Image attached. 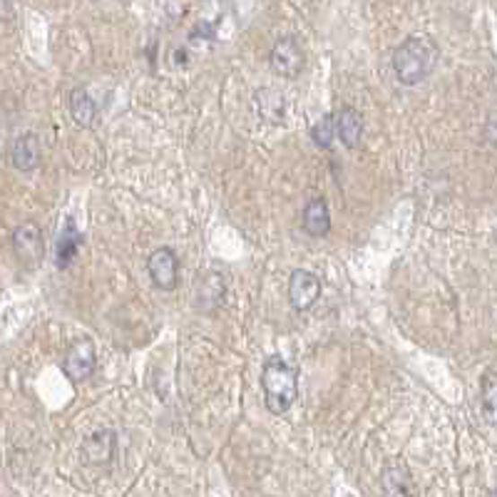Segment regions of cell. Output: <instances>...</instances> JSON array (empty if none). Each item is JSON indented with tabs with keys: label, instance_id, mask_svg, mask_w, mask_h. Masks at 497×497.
<instances>
[{
	"label": "cell",
	"instance_id": "17",
	"mask_svg": "<svg viewBox=\"0 0 497 497\" xmlns=\"http://www.w3.org/2000/svg\"><path fill=\"white\" fill-rule=\"evenodd\" d=\"M311 140L316 142V147L328 150L336 140V118L334 115H324V118L316 122L311 127Z\"/></svg>",
	"mask_w": 497,
	"mask_h": 497
},
{
	"label": "cell",
	"instance_id": "21",
	"mask_svg": "<svg viewBox=\"0 0 497 497\" xmlns=\"http://www.w3.org/2000/svg\"><path fill=\"white\" fill-rule=\"evenodd\" d=\"M490 497H497V487H495V490H493V493H490Z\"/></svg>",
	"mask_w": 497,
	"mask_h": 497
},
{
	"label": "cell",
	"instance_id": "20",
	"mask_svg": "<svg viewBox=\"0 0 497 497\" xmlns=\"http://www.w3.org/2000/svg\"><path fill=\"white\" fill-rule=\"evenodd\" d=\"M174 57H177V65H187V53H184L182 48H179V50L174 53Z\"/></svg>",
	"mask_w": 497,
	"mask_h": 497
},
{
	"label": "cell",
	"instance_id": "14",
	"mask_svg": "<svg viewBox=\"0 0 497 497\" xmlns=\"http://www.w3.org/2000/svg\"><path fill=\"white\" fill-rule=\"evenodd\" d=\"M303 229L309 237L321 239L331 231V212L324 199H311L303 206Z\"/></svg>",
	"mask_w": 497,
	"mask_h": 497
},
{
	"label": "cell",
	"instance_id": "10",
	"mask_svg": "<svg viewBox=\"0 0 497 497\" xmlns=\"http://www.w3.org/2000/svg\"><path fill=\"white\" fill-rule=\"evenodd\" d=\"M118 450V435L115 431H95L92 435H87L83 443V455L85 463L90 465H105L115 458Z\"/></svg>",
	"mask_w": 497,
	"mask_h": 497
},
{
	"label": "cell",
	"instance_id": "1",
	"mask_svg": "<svg viewBox=\"0 0 497 497\" xmlns=\"http://www.w3.org/2000/svg\"><path fill=\"white\" fill-rule=\"evenodd\" d=\"M440 50L425 35H413L405 43L396 48L393 53V73L400 80V85H421L423 80L432 75L438 65Z\"/></svg>",
	"mask_w": 497,
	"mask_h": 497
},
{
	"label": "cell",
	"instance_id": "6",
	"mask_svg": "<svg viewBox=\"0 0 497 497\" xmlns=\"http://www.w3.org/2000/svg\"><path fill=\"white\" fill-rule=\"evenodd\" d=\"M321 296L318 276L306 269H296L289 279V301L296 311H309Z\"/></svg>",
	"mask_w": 497,
	"mask_h": 497
},
{
	"label": "cell",
	"instance_id": "8",
	"mask_svg": "<svg viewBox=\"0 0 497 497\" xmlns=\"http://www.w3.org/2000/svg\"><path fill=\"white\" fill-rule=\"evenodd\" d=\"M13 248H15V257L35 266L38 261L43 259V231L35 227V224H22L13 231Z\"/></svg>",
	"mask_w": 497,
	"mask_h": 497
},
{
	"label": "cell",
	"instance_id": "7",
	"mask_svg": "<svg viewBox=\"0 0 497 497\" xmlns=\"http://www.w3.org/2000/svg\"><path fill=\"white\" fill-rule=\"evenodd\" d=\"M224 296H227V283H224V276L219 271H205L199 276L195 289V303L199 311H216L222 303H224Z\"/></svg>",
	"mask_w": 497,
	"mask_h": 497
},
{
	"label": "cell",
	"instance_id": "2",
	"mask_svg": "<svg viewBox=\"0 0 497 497\" xmlns=\"http://www.w3.org/2000/svg\"><path fill=\"white\" fill-rule=\"evenodd\" d=\"M261 388L269 413L283 415L299 398V376L282 356H271L261 368Z\"/></svg>",
	"mask_w": 497,
	"mask_h": 497
},
{
	"label": "cell",
	"instance_id": "4",
	"mask_svg": "<svg viewBox=\"0 0 497 497\" xmlns=\"http://www.w3.org/2000/svg\"><path fill=\"white\" fill-rule=\"evenodd\" d=\"M98 366V353H95V344L90 338H80L73 346L67 348L65 361H63V371L73 383L87 380L95 373Z\"/></svg>",
	"mask_w": 497,
	"mask_h": 497
},
{
	"label": "cell",
	"instance_id": "5",
	"mask_svg": "<svg viewBox=\"0 0 497 497\" xmlns=\"http://www.w3.org/2000/svg\"><path fill=\"white\" fill-rule=\"evenodd\" d=\"M147 271H150L152 283L162 292H174L179 283V259L170 247L152 251L147 259Z\"/></svg>",
	"mask_w": 497,
	"mask_h": 497
},
{
	"label": "cell",
	"instance_id": "15",
	"mask_svg": "<svg viewBox=\"0 0 497 497\" xmlns=\"http://www.w3.org/2000/svg\"><path fill=\"white\" fill-rule=\"evenodd\" d=\"M70 115L75 119L77 127H92L98 108H95L92 98L87 95L85 87H77V90L70 92Z\"/></svg>",
	"mask_w": 497,
	"mask_h": 497
},
{
	"label": "cell",
	"instance_id": "18",
	"mask_svg": "<svg viewBox=\"0 0 497 497\" xmlns=\"http://www.w3.org/2000/svg\"><path fill=\"white\" fill-rule=\"evenodd\" d=\"M483 413L493 425H497V380L487 379L483 383Z\"/></svg>",
	"mask_w": 497,
	"mask_h": 497
},
{
	"label": "cell",
	"instance_id": "3",
	"mask_svg": "<svg viewBox=\"0 0 497 497\" xmlns=\"http://www.w3.org/2000/svg\"><path fill=\"white\" fill-rule=\"evenodd\" d=\"M269 63L271 70L279 77L296 80L303 73V65H306V53H303L301 43L289 35V38H282L279 43L274 45Z\"/></svg>",
	"mask_w": 497,
	"mask_h": 497
},
{
	"label": "cell",
	"instance_id": "12",
	"mask_svg": "<svg viewBox=\"0 0 497 497\" xmlns=\"http://www.w3.org/2000/svg\"><path fill=\"white\" fill-rule=\"evenodd\" d=\"M254 105H257L259 118L271 122V125H282L283 119H286V98H283L276 87L257 90V95H254Z\"/></svg>",
	"mask_w": 497,
	"mask_h": 497
},
{
	"label": "cell",
	"instance_id": "11",
	"mask_svg": "<svg viewBox=\"0 0 497 497\" xmlns=\"http://www.w3.org/2000/svg\"><path fill=\"white\" fill-rule=\"evenodd\" d=\"M336 118V137L344 142V147L353 150L358 147V142L363 137V115L356 108H341L334 115Z\"/></svg>",
	"mask_w": 497,
	"mask_h": 497
},
{
	"label": "cell",
	"instance_id": "19",
	"mask_svg": "<svg viewBox=\"0 0 497 497\" xmlns=\"http://www.w3.org/2000/svg\"><path fill=\"white\" fill-rule=\"evenodd\" d=\"M214 33H216L214 22H199L195 31H192V35H189V38H192L195 43H196V38H206V40H214Z\"/></svg>",
	"mask_w": 497,
	"mask_h": 497
},
{
	"label": "cell",
	"instance_id": "9",
	"mask_svg": "<svg viewBox=\"0 0 497 497\" xmlns=\"http://www.w3.org/2000/svg\"><path fill=\"white\" fill-rule=\"evenodd\" d=\"M40 140L35 137L33 132H25L21 137H15L11 144V162L15 170L21 172H33L35 167L40 164Z\"/></svg>",
	"mask_w": 497,
	"mask_h": 497
},
{
	"label": "cell",
	"instance_id": "16",
	"mask_svg": "<svg viewBox=\"0 0 497 497\" xmlns=\"http://www.w3.org/2000/svg\"><path fill=\"white\" fill-rule=\"evenodd\" d=\"M383 490L388 497H413L411 473L403 465H388L383 473Z\"/></svg>",
	"mask_w": 497,
	"mask_h": 497
},
{
	"label": "cell",
	"instance_id": "13",
	"mask_svg": "<svg viewBox=\"0 0 497 497\" xmlns=\"http://www.w3.org/2000/svg\"><path fill=\"white\" fill-rule=\"evenodd\" d=\"M83 241L85 237L80 234V229L75 227V222L67 216L65 219V227L60 231V239H57V247H55V264H57V269H67L73 259L77 257V251L83 247Z\"/></svg>",
	"mask_w": 497,
	"mask_h": 497
}]
</instances>
